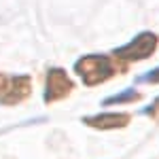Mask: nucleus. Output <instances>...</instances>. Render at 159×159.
<instances>
[{
    "mask_svg": "<svg viewBox=\"0 0 159 159\" xmlns=\"http://www.w3.org/2000/svg\"><path fill=\"white\" fill-rule=\"evenodd\" d=\"M74 70L83 79V83H87V85L106 81V79H110L115 74L112 61L106 55H85L83 60H79L74 64Z\"/></svg>",
    "mask_w": 159,
    "mask_h": 159,
    "instance_id": "nucleus-1",
    "label": "nucleus"
},
{
    "mask_svg": "<svg viewBox=\"0 0 159 159\" xmlns=\"http://www.w3.org/2000/svg\"><path fill=\"white\" fill-rule=\"evenodd\" d=\"M85 123L91 125V127H98V129H112V127L127 125L129 117L121 115V112H104V115H98V117H85Z\"/></svg>",
    "mask_w": 159,
    "mask_h": 159,
    "instance_id": "nucleus-5",
    "label": "nucleus"
},
{
    "mask_svg": "<svg viewBox=\"0 0 159 159\" xmlns=\"http://www.w3.org/2000/svg\"><path fill=\"white\" fill-rule=\"evenodd\" d=\"M72 89V81L68 79V74L60 70V68H53L47 74V87H45V102H53V100L66 98Z\"/></svg>",
    "mask_w": 159,
    "mask_h": 159,
    "instance_id": "nucleus-4",
    "label": "nucleus"
},
{
    "mask_svg": "<svg viewBox=\"0 0 159 159\" xmlns=\"http://www.w3.org/2000/svg\"><path fill=\"white\" fill-rule=\"evenodd\" d=\"M138 91H136L134 87H127V89H123L121 93H117V96H112V98H106L102 104L104 106H110V104H123V102H132V100H138Z\"/></svg>",
    "mask_w": 159,
    "mask_h": 159,
    "instance_id": "nucleus-6",
    "label": "nucleus"
},
{
    "mask_svg": "<svg viewBox=\"0 0 159 159\" xmlns=\"http://www.w3.org/2000/svg\"><path fill=\"white\" fill-rule=\"evenodd\" d=\"M155 47H157V36H155L153 32H142V34H138L129 45L117 49L115 55L121 57V60H125V61H136V60L148 57V55L155 51Z\"/></svg>",
    "mask_w": 159,
    "mask_h": 159,
    "instance_id": "nucleus-2",
    "label": "nucleus"
},
{
    "mask_svg": "<svg viewBox=\"0 0 159 159\" xmlns=\"http://www.w3.org/2000/svg\"><path fill=\"white\" fill-rule=\"evenodd\" d=\"M30 93L28 76H9L0 81V104H17Z\"/></svg>",
    "mask_w": 159,
    "mask_h": 159,
    "instance_id": "nucleus-3",
    "label": "nucleus"
},
{
    "mask_svg": "<svg viewBox=\"0 0 159 159\" xmlns=\"http://www.w3.org/2000/svg\"><path fill=\"white\" fill-rule=\"evenodd\" d=\"M138 83H159V68H153L147 74H142L138 79Z\"/></svg>",
    "mask_w": 159,
    "mask_h": 159,
    "instance_id": "nucleus-7",
    "label": "nucleus"
}]
</instances>
